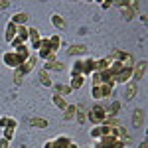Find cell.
Masks as SVG:
<instances>
[{
    "label": "cell",
    "instance_id": "12",
    "mask_svg": "<svg viewBox=\"0 0 148 148\" xmlns=\"http://www.w3.org/2000/svg\"><path fill=\"white\" fill-rule=\"evenodd\" d=\"M85 79H87V77H83V75H71V83H69L71 91H77V89H81V87L85 85Z\"/></svg>",
    "mask_w": 148,
    "mask_h": 148
},
{
    "label": "cell",
    "instance_id": "11",
    "mask_svg": "<svg viewBox=\"0 0 148 148\" xmlns=\"http://www.w3.org/2000/svg\"><path fill=\"white\" fill-rule=\"evenodd\" d=\"M28 20H30V16H28L26 12H16V14L10 18V22L14 24V26H26Z\"/></svg>",
    "mask_w": 148,
    "mask_h": 148
},
{
    "label": "cell",
    "instance_id": "16",
    "mask_svg": "<svg viewBox=\"0 0 148 148\" xmlns=\"http://www.w3.org/2000/svg\"><path fill=\"white\" fill-rule=\"evenodd\" d=\"M51 101H53V105H56L57 109H61V111H65V107L69 105V103L65 101L61 95H57V93H53V95H51Z\"/></svg>",
    "mask_w": 148,
    "mask_h": 148
},
{
    "label": "cell",
    "instance_id": "24",
    "mask_svg": "<svg viewBox=\"0 0 148 148\" xmlns=\"http://www.w3.org/2000/svg\"><path fill=\"white\" fill-rule=\"evenodd\" d=\"M75 119L79 121L81 125H85V123H87V111H85V107H83V105H77V114H75Z\"/></svg>",
    "mask_w": 148,
    "mask_h": 148
},
{
    "label": "cell",
    "instance_id": "40",
    "mask_svg": "<svg viewBox=\"0 0 148 148\" xmlns=\"http://www.w3.org/2000/svg\"><path fill=\"white\" fill-rule=\"evenodd\" d=\"M10 148H12V146H10Z\"/></svg>",
    "mask_w": 148,
    "mask_h": 148
},
{
    "label": "cell",
    "instance_id": "31",
    "mask_svg": "<svg viewBox=\"0 0 148 148\" xmlns=\"http://www.w3.org/2000/svg\"><path fill=\"white\" fill-rule=\"evenodd\" d=\"M16 134V130L14 128H2V138H6V140H12Z\"/></svg>",
    "mask_w": 148,
    "mask_h": 148
},
{
    "label": "cell",
    "instance_id": "27",
    "mask_svg": "<svg viewBox=\"0 0 148 148\" xmlns=\"http://www.w3.org/2000/svg\"><path fill=\"white\" fill-rule=\"evenodd\" d=\"M28 40H32V44H38L42 40V34L36 28H28Z\"/></svg>",
    "mask_w": 148,
    "mask_h": 148
},
{
    "label": "cell",
    "instance_id": "29",
    "mask_svg": "<svg viewBox=\"0 0 148 148\" xmlns=\"http://www.w3.org/2000/svg\"><path fill=\"white\" fill-rule=\"evenodd\" d=\"M16 38H20L22 42H26L28 40V28L26 26H18L16 28Z\"/></svg>",
    "mask_w": 148,
    "mask_h": 148
},
{
    "label": "cell",
    "instance_id": "36",
    "mask_svg": "<svg viewBox=\"0 0 148 148\" xmlns=\"http://www.w3.org/2000/svg\"><path fill=\"white\" fill-rule=\"evenodd\" d=\"M0 148H10V140H6V138H0Z\"/></svg>",
    "mask_w": 148,
    "mask_h": 148
},
{
    "label": "cell",
    "instance_id": "20",
    "mask_svg": "<svg viewBox=\"0 0 148 148\" xmlns=\"http://www.w3.org/2000/svg\"><path fill=\"white\" fill-rule=\"evenodd\" d=\"M121 109H123L121 101H113V105L109 109H105V111H107V116H116V114L121 113Z\"/></svg>",
    "mask_w": 148,
    "mask_h": 148
},
{
    "label": "cell",
    "instance_id": "13",
    "mask_svg": "<svg viewBox=\"0 0 148 148\" xmlns=\"http://www.w3.org/2000/svg\"><path fill=\"white\" fill-rule=\"evenodd\" d=\"M138 93V83H134V81H128L126 83V93H125V97L130 101V99H134V95Z\"/></svg>",
    "mask_w": 148,
    "mask_h": 148
},
{
    "label": "cell",
    "instance_id": "15",
    "mask_svg": "<svg viewBox=\"0 0 148 148\" xmlns=\"http://www.w3.org/2000/svg\"><path fill=\"white\" fill-rule=\"evenodd\" d=\"M142 123H144V109H136L132 114V125L134 128H138V126H142Z\"/></svg>",
    "mask_w": 148,
    "mask_h": 148
},
{
    "label": "cell",
    "instance_id": "7",
    "mask_svg": "<svg viewBox=\"0 0 148 148\" xmlns=\"http://www.w3.org/2000/svg\"><path fill=\"white\" fill-rule=\"evenodd\" d=\"M144 73H146V61H138L136 65H132V79L134 83H138V81L144 77Z\"/></svg>",
    "mask_w": 148,
    "mask_h": 148
},
{
    "label": "cell",
    "instance_id": "17",
    "mask_svg": "<svg viewBox=\"0 0 148 148\" xmlns=\"http://www.w3.org/2000/svg\"><path fill=\"white\" fill-rule=\"evenodd\" d=\"M75 114H77V105H67L65 111H63V119L65 121H73Z\"/></svg>",
    "mask_w": 148,
    "mask_h": 148
},
{
    "label": "cell",
    "instance_id": "35",
    "mask_svg": "<svg viewBox=\"0 0 148 148\" xmlns=\"http://www.w3.org/2000/svg\"><path fill=\"white\" fill-rule=\"evenodd\" d=\"M10 0H0V10H4V8H10Z\"/></svg>",
    "mask_w": 148,
    "mask_h": 148
},
{
    "label": "cell",
    "instance_id": "6",
    "mask_svg": "<svg viewBox=\"0 0 148 148\" xmlns=\"http://www.w3.org/2000/svg\"><path fill=\"white\" fill-rule=\"evenodd\" d=\"M73 140L69 136H65V134H61V136L53 138V140H47L46 142V148H69V144H71Z\"/></svg>",
    "mask_w": 148,
    "mask_h": 148
},
{
    "label": "cell",
    "instance_id": "10",
    "mask_svg": "<svg viewBox=\"0 0 148 148\" xmlns=\"http://www.w3.org/2000/svg\"><path fill=\"white\" fill-rule=\"evenodd\" d=\"M87 49H89V47L83 46V44H71L69 49H67V53L71 57H77V56H85V53H87Z\"/></svg>",
    "mask_w": 148,
    "mask_h": 148
},
{
    "label": "cell",
    "instance_id": "5",
    "mask_svg": "<svg viewBox=\"0 0 148 148\" xmlns=\"http://www.w3.org/2000/svg\"><path fill=\"white\" fill-rule=\"evenodd\" d=\"M2 61H4V65H6V67H12V69H18V67H20V65L24 63V59L18 56L14 49L6 51V53L2 56Z\"/></svg>",
    "mask_w": 148,
    "mask_h": 148
},
{
    "label": "cell",
    "instance_id": "23",
    "mask_svg": "<svg viewBox=\"0 0 148 148\" xmlns=\"http://www.w3.org/2000/svg\"><path fill=\"white\" fill-rule=\"evenodd\" d=\"M30 125L36 126V128H47V119H40V116H34V119H30Z\"/></svg>",
    "mask_w": 148,
    "mask_h": 148
},
{
    "label": "cell",
    "instance_id": "38",
    "mask_svg": "<svg viewBox=\"0 0 148 148\" xmlns=\"http://www.w3.org/2000/svg\"><path fill=\"white\" fill-rule=\"evenodd\" d=\"M138 148H148V144H146V140H142V142H140V146Z\"/></svg>",
    "mask_w": 148,
    "mask_h": 148
},
{
    "label": "cell",
    "instance_id": "1",
    "mask_svg": "<svg viewBox=\"0 0 148 148\" xmlns=\"http://www.w3.org/2000/svg\"><path fill=\"white\" fill-rule=\"evenodd\" d=\"M95 73V59L93 57H83V59H75L73 67H71V75H83L89 77Z\"/></svg>",
    "mask_w": 148,
    "mask_h": 148
},
{
    "label": "cell",
    "instance_id": "30",
    "mask_svg": "<svg viewBox=\"0 0 148 148\" xmlns=\"http://www.w3.org/2000/svg\"><path fill=\"white\" fill-rule=\"evenodd\" d=\"M91 95H93V99H95V101H101V99H103L101 85H95V87H93V91H91Z\"/></svg>",
    "mask_w": 148,
    "mask_h": 148
},
{
    "label": "cell",
    "instance_id": "37",
    "mask_svg": "<svg viewBox=\"0 0 148 148\" xmlns=\"http://www.w3.org/2000/svg\"><path fill=\"white\" fill-rule=\"evenodd\" d=\"M8 126V116H2L0 119V128H6Z\"/></svg>",
    "mask_w": 148,
    "mask_h": 148
},
{
    "label": "cell",
    "instance_id": "9",
    "mask_svg": "<svg viewBox=\"0 0 148 148\" xmlns=\"http://www.w3.org/2000/svg\"><path fill=\"white\" fill-rule=\"evenodd\" d=\"M36 63H38V57H34V56H32V57H30V59H26V61H24L22 65L18 67V71H20V73H22L24 77H26V75L30 73V71H34Z\"/></svg>",
    "mask_w": 148,
    "mask_h": 148
},
{
    "label": "cell",
    "instance_id": "28",
    "mask_svg": "<svg viewBox=\"0 0 148 148\" xmlns=\"http://www.w3.org/2000/svg\"><path fill=\"white\" fill-rule=\"evenodd\" d=\"M123 16H125V20H134V18H136V12L132 10V8H130V2H128V6H126V8H123Z\"/></svg>",
    "mask_w": 148,
    "mask_h": 148
},
{
    "label": "cell",
    "instance_id": "33",
    "mask_svg": "<svg viewBox=\"0 0 148 148\" xmlns=\"http://www.w3.org/2000/svg\"><path fill=\"white\" fill-rule=\"evenodd\" d=\"M16 126H18V121L8 116V126H6V128H14V130H16Z\"/></svg>",
    "mask_w": 148,
    "mask_h": 148
},
{
    "label": "cell",
    "instance_id": "4",
    "mask_svg": "<svg viewBox=\"0 0 148 148\" xmlns=\"http://www.w3.org/2000/svg\"><path fill=\"white\" fill-rule=\"evenodd\" d=\"M93 148H125V144L116 136H101Z\"/></svg>",
    "mask_w": 148,
    "mask_h": 148
},
{
    "label": "cell",
    "instance_id": "26",
    "mask_svg": "<svg viewBox=\"0 0 148 148\" xmlns=\"http://www.w3.org/2000/svg\"><path fill=\"white\" fill-rule=\"evenodd\" d=\"M40 81H42L44 87H51V85H53V81H51V77H49V73L44 71V69L40 71Z\"/></svg>",
    "mask_w": 148,
    "mask_h": 148
},
{
    "label": "cell",
    "instance_id": "2",
    "mask_svg": "<svg viewBox=\"0 0 148 148\" xmlns=\"http://www.w3.org/2000/svg\"><path fill=\"white\" fill-rule=\"evenodd\" d=\"M107 107H103V105H95V107H91L89 111H87V121L91 123V125L99 126L105 123V119H107V111H105Z\"/></svg>",
    "mask_w": 148,
    "mask_h": 148
},
{
    "label": "cell",
    "instance_id": "39",
    "mask_svg": "<svg viewBox=\"0 0 148 148\" xmlns=\"http://www.w3.org/2000/svg\"><path fill=\"white\" fill-rule=\"evenodd\" d=\"M69 148H79V146H77V142H71V144H69Z\"/></svg>",
    "mask_w": 148,
    "mask_h": 148
},
{
    "label": "cell",
    "instance_id": "21",
    "mask_svg": "<svg viewBox=\"0 0 148 148\" xmlns=\"http://www.w3.org/2000/svg\"><path fill=\"white\" fill-rule=\"evenodd\" d=\"M109 65H111V59L109 57L95 59V71H105V69H109Z\"/></svg>",
    "mask_w": 148,
    "mask_h": 148
},
{
    "label": "cell",
    "instance_id": "14",
    "mask_svg": "<svg viewBox=\"0 0 148 148\" xmlns=\"http://www.w3.org/2000/svg\"><path fill=\"white\" fill-rule=\"evenodd\" d=\"M51 87H53V93L61 95V97H65V95L71 93V87H69V85H63V83H53Z\"/></svg>",
    "mask_w": 148,
    "mask_h": 148
},
{
    "label": "cell",
    "instance_id": "25",
    "mask_svg": "<svg viewBox=\"0 0 148 148\" xmlns=\"http://www.w3.org/2000/svg\"><path fill=\"white\" fill-rule=\"evenodd\" d=\"M51 24L56 26L57 30H65V20H63L59 14H53V16H51Z\"/></svg>",
    "mask_w": 148,
    "mask_h": 148
},
{
    "label": "cell",
    "instance_id": "8",
    "mask_svg": "<svg viewBox=\"0 0 148 148\" xmlns=\"http://www.w3.org/2000/svg\"><path fill=\"white\" fill-rule=\"evenodd\" d=\"M130 79H132V67L121 69V71L114 75V83H128Z\"/></svg>",
    "mask_w": 148,
    "mask_h": 148
},
{
    "label": "cell",
    "instance_id": "3",
    "mask_svg": "<svg viewBox=\"0 0 148 148\" xmlns=\"http://www.w3.org/2000/svg\"><path fill=\"white\" fill-rule=\"evenodd\" d=\"M111 61H121V63H125L126 67H132L134 65V57L130 56L128 51H123V49H114L113 53L109 56Z\"/></svg>",
    "mask_w": 148,
    "mask_h": 148
},
{
    "label": "cell",
    "instance_id": "32",
    "mask_svg": "<svg viewBox=\"0 0 148 148\" xmlns=\"http://www.w3.org/2000/svg\"><path fill=\"white\" fill-rule=\"evenodd\" d=\"M22 79H24V75L18 71V69H16V73H14V83H16V85H20V83H22Z\"/></svg>",
    "mask_w": 148,
    "mask_h": 148
},
{
    "label": "cell",
    "instance_id": "34",
    "mask_svg": "<svg viewBox=\"0 0 148 148\" xmlns=\"http://www.w3.org/2000/svg\"><path fill=\"white\" fill-rule=\"evenodd\" d=\"M111 6H113V0H103V2H101V8H103V10H109Z\"/></svg>",
    "mask_w": 148,
    "mask_h": 148
},
{
    "label": "cell",
    "instance_id": "22",
    "mask_svg": "<svg viewBox=\"0 0 148 148\" xmlns=\"http://www.w3.org/2000/svg\"><path fill=\"white\" fill-rule=\"evenodd\" d=\"M44 71H63V63L61 61H49V63H46L44 65Z\"/></svg>",
    "mask_w": 148,
    "mask_h": 148
},
{
    "label": "cell",
    "instance_id": "18",
    "mask_svg": "<svg viewBox=\"0 0 148 148\" xmlns=\"http://www.w3.org/2000/svg\"><path fill=\"white\" fill-rule=\"evenodd\" d=\"M16 28H18V26H14L12 22H8V24H6V36H4V40H6L8 44H10L12 40L16 38Z\"/></svg>",
    "mask_w": 148,
    "mask_h": 148
},
{
    "label": "cell",
    "instance_id": "19",
    "mask_svg": "<svg viewBox=\"0 0 148 148\" xmlns=\"http://www.w3.org/2000/svg\"><path fill=\"white\" fill-rule=\"evenodd\" d=\"M47 42H49V47H51V51H59V47H61V38H59V36H49V38H47Z\"/></svg>",
    "mask_w": 148,
    "mask_h": 148
}]
</instances>
